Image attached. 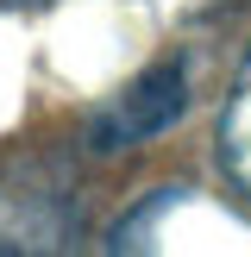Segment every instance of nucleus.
I'll use <instances>...</instances> for the list:
<instances>
[{
	"instance_id": "obj_1",
	"label": "nucleus",
	"mask_w": 251,
	"mask_h": 257,
	"mask_svg": "<svg viewBox=\"0 0 251 257\" xmlns=\"http://www.w3.org/2000/svg\"><path fill=\"white\" fill-rule=\"evenodd\" d=\"M188 107V75L176 57H157L151 69H138L132 82H126V94H113L107 107L88 119V151L94 157H113V151H132L145 145V138L170 132L176 119H182Z\"/></svg>"
},
{
	"instance_id": "obj_2",
	"label": "nucleus",
	"mask_w": 251,
	"mask_h": 257,
	"mask_svg": "<svg viewBox=\"0 0 251 257\" xmlns=\"http://www.w3.org/2000/svg\"><path fill=\"white\" fill-rule=\"evenodd\" d=\"M220 151H226L232 182L251 195V57H245V69H238L232 94H226V113H220Z\"/></svg>"
},
{
	"instance_id": "obj_3",
	"label": "nucleus",
	"mask_w": 251,
	"mask_h": 257,
	"mask_svg": "<svg viewBox=\"0 0 251 257\" xmlns=\"http://www.w3.org/2000/svg\"><path fill=\"white\" fill-rule=\"evenodd\" d=\"M0 7H44V0H0Z\"/></svg>"
}]
</instances>
